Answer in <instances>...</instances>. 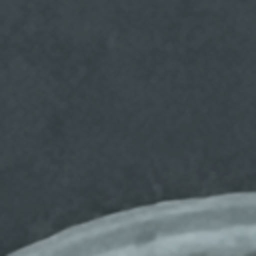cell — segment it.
<instances>
[{"label":"cell","mask_w":256,"mask_h":256,"mask_svg":"<svg viewBox=\"0 0 256 256\" xmlns=\"http://www.w3.org/2000/svg\"><path fill=\"white\" fill-rule=\"evenodd\" d=\"M248 256H256V252H250V254H248Z\"/></svg>","instance_id":"obj_1"},{"label":"cell","mask_w":256,"mask_h":256,"mask_svg":"<svg viewBox=\"0 0 256 256\" xmlns=\"http://www.w3.org/2000/svg\"><path fill=\"white\" fill-rule=\"evenodd\" d=\"M200 256H202V254H200Z\"/></svg>","instance_id":"obj_2"}]
</instances>
